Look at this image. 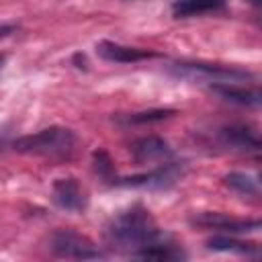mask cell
<instances>
[{
  "instance_id": "cell-17",
  "label": "cell",
  "mask_w": 262,
  "mask_h": 262,
  "mask_svg": "<svg viewBox=\"0 0 262 262\" xmlns=\"http://www.w3.org/2000/svg\"><path fill=\"white\" fill-rule=\"evenodd\" d=\"M92 166H94V172L104 180V182H111L117 174H115V164L108 156V151L104 149H96L92 154Z\"/></svg>"
},
{
  "instance_id": "cell-1",
  "label": "cell",
  "mask_w": 262,
  "mask_h": 262,
  "mask_svg": "<svg viewBox=\"0 0 262 262\" xmlns=\"http://www.w3.org/2000/svg\"><path fill=\"white\" fill-rule=\"evenodd\" d=\"M170 237L164 233L151 213L141 205H131L129 209L117 213L104 227V239L111 248L135 256L139 250Z\"/></svg>"
},
{
  "instance_id": "cell-6",
  "label": "cell",
  "mask_w": 262,
  "mask_h": 262,
  "mask_svg": "<svg viewBox=\"0 0 262 262\" xmlns=\"http://www.w3.org/2000/svg\"><path fill=\"white\" fill-rule=\"evenodd\" d=\"M190 225L203 229H215L219 233H252L260 229V219H235L223 213H196L190 217Z\"/></svg>"
},
{
  "instance_id": "cell-2",
  "label": "cell",
  "mask_w": 262,
  "mask_h": 262,
  "mask_svg": "<svg viewBox=\"0 0 262 262\" xmlns=\"http://www.w3.org/2000/svg\"><path fill=\"white\" fill-rule=\"evenodd\" d=\"M10 145L18 154L39 156V158H47V160H55V162H66L74 156L76 145H78V137L72 129L53 125V127L41 129L37 133L16 137Z\"/></svg>"
},
{
  "instance_id": "cell-5",
  "label": "cell",
  "mask_w": 262,
  "mask_h": 262,
  "mask_svg": "<svg viewBox=\"0 0 262 262\" xmlns=\"http://www.w3.org/2000/svg\"><path fill=\"white\" fill-rule=\"evenodd\" d=\"M184 166L178 162H166L149 172L135 174V176H115L108 184L125 186V188H168L182 176Z\"/></svg>"
},
{
  "instance_id": "cell-20",
  "label": "cell",
  "mask_w": 262,
  "mask_h": 262,
  "mask_svg": "<svg viewBox=\"0 0 262 262\" xmlns=\"http://www.w3.org/2000/svg\"><path fill=\"white\" fill-rule=\"evenodd\" d=\"M4 143H6V131H2V133H0V147H2Z\"/></svg>"
},
{
  "instance_id": "cell-21",
  "label": "cell",
  "mask_w": 262,
  "mask_h": 262,
  "mask_svg": "<svg viewBox=\"0 0 262 262\" xmlns=\"http://www.w3.org/2000/svg\"><path fill=\"white\" fill-rule=\"evenodd\" d=\"M4 61H6V55H4V53H0V68L4 66Z\"/></svg>"
},
{
  "instance_id": "cell-3",
  "label": "cell",
  "mask_w": 262,
  "mask_h": 262,
  "mask_svg": "<svg viewBox=\"0 0 262 262\" xmlns=\"http://www.w3.org/2000/svg\"><path fill=\"white\" fill-rule=\"evenodd\" d=\"M170 72L180 80L201 82V84H211V86L239 84V82L254 78V74L244 68L223 66V63H207V61H178V63H172Z\"/></svg>"
},
{
  "instance_id": "cell-8",
  "label": "cell",
  "mask_w": 262,
  "mask_h": 262,
  "mask_svg": "<svg viewBox=\"0 0 262 262\" xmlns=\"http://www.w3.org/2000/svg\"><path fill=\"white\" fill-rule=\"evenodd\" d=\"M217 139L223 147L227 149H237V151H250L258 154L260 151V135L254 127L250 125H227L217 131Z\"/></svg>"
},
{
  "instance_id": "cell-7",
  "label": "cell",
  "mask_w": 262,
  "mask_h": 262,
  "mask_svg": "<svg viewBox=\"0 0 262 262\" xmlns=\"http://www.w3.org/2000/svg\"><path fill=\"white\" fill-rule=\"evenodd\" d=\"M51 194H53L55 205L61 211H68V213H82L88 205V196H86L84 188L72 176L57 178L51 186Z\"/></svg>"
},
{
  "instance_id": "cell-15",
  "label": "cell",
  "mask_w": 262,
  "mask_h": 262,
  "mask_svg": "<svg viewBox=\"0 0 262 262\" xmlns=\"http://www.w3.org/2000/svg\"><path fill=\"white\" fill-rule=\"evenodd\" d=\"M223 184L242 196H250V199L260 196V184L256 176H250L244 172H229L227 176H223Z\"/></svg>"
},
{
  "instance_id": "cell-11",
  "label": "cell",
  "mask_w": 262,
  "mask_h": 262,
  "mask_svg": "<svg viewBox=\"0 0 262 262\" xmlns=\"http://www.w3.org/2000/svg\"><path fill=\"white\" fill-rule=\"evenodd\" d=\"M211 90L229 102H235L242 106H252V108L260 106V92L256 88H246L239 84H219V86H211Z\"/></svg>"
},
{
  "instance_id": "cell-19",
  "label": "cell",
  "mask_w": 262,
  "mask_h": 262,
  "mask_svg": "<svg viewBox=\"0 0 262 262\" xmlns=\"http://www.w3.org/2000/svg\"><path fill=\"white\" fill-rule=\"evenodd\" d=\"M248 4H252L254 8H260V4H262V0H246Z\"/></svg>"
},
{
  "instance_id": "cell-18",
  "label": "cell",
  "mask_w": 262,
  "mask_h": 262,
  "mask_svg": "<svg viewBox=\"0 0 262 262\" xmlns=\"http://www.w3.org/2000/svg\"><path fill=\"white\" fill-rule=\"evenodd\" d=\"M14 31H16V25H0V39L12 35Z\"/></svg>"
},
{
  "instance_id": "cell-16",
  "label": "cell",
  "mask_w": 262,
  "mask_h": 262,
  "mask_svg": "<svg viewBox=\"0 0 262 262\" xmlns=\"http://www.w3.org/2000/svg\"><path fill=\"white\" fill-rule=\"evenodd\" d=\"M174 113H176L174 108H149V111H139V113L117 115L115 121L119 125H149V123H160V121L172 117Z\"/></svg>"
},
{
  "instance_id": "cell-10",
  "label": "cell",
  "mask_w": 262,
  "mask_h": 262,
  "mask_svg": "<svg viewBox=\"0 0 262 262\" xmlns=\"http://www.w3.org/2000/svg\"><path fill=\"white\" fill-rule=\"evenodd\" d=\"M131 158L137 164H149V162H160V160H170L172 158V147L158 135H147L129 145Z\"/></svg>"
},
{
  "instance_id": "cell-14",
  "label": "cell",
  "mask_w": 262,
  "mask_h": 262,
  "mask_svg": "<svg viewBox=\"0 0 262 262\" xmlns=\"http://www.w3.org/2000/svg\"><path fill=\"white\" fill-rule=\"evenodd\" d=\"M133 258H141V260H182V258H186V254L170 237H166L158 244H151V246L139 250Z\"/></svg>"
},
{
  "instance_id": "cell-12",
  "label": "cell",
  "mask_w": 262,
  "mask_h": 262,
  "mask_svg": "<svg viewBox=\"0 0 262 262\" xmlns=\"http://www.w3.org/2000/svg\"><path fill=\"white\" fill-rule=\"evenodd\" d=\"M227 0H176L172 4V16L174 18H188L199 16L207 12L221 10Z\"/></svg>"
},
{
  "instance_id": "cell-4",
  "label": "cell",
  "mask_w": 262,
  "mask_h": 262,
  "mask_svg": "<svg viewBox=\"0 0 262 262\" xmlns=\"http://www.w3.org/2000/svg\"><path fill=\"white\" fill-rule=\"evenodd\" d=\"M49 248L55 256L59 258H70V260H100L104 254L90 242L86 235L74 231V229H57L51 239Z\"/></svg>"
},
{
  "instance_id": "cell-13",
  "label": "cell",
  "mask_w": 262,
  "mask_h": 262,
  "mask_svg": "<svg viewBox=\"0 0 262 262\" xmlns=\"http://www.w3.org/2000/svg\"><path fill=\"white\" fill-rule=\"evenodd\" d=\"M207 248H209V250H215V252H233V254L254 256V258L260 256V246H258V244H254V242H239V239L227 237L225 233L211 237V239L207 242Z\"/></svg>"
},
{
  "instance_id": "cell-9",
  "label": "cell",
  "mask_w": 262,
  "mask_h": 262,
  "mask_svg": "<svg viewBox=\"0 0 262 262\" xmlns=\"http://www.w3.org/2000/svg\"><path fill=\"white\" fill-rule=\"evenodd\" d=\"M96 53L102 59L115 61V63H135V61H143V59H151V57L160 55L151 49L129 47V45H121V43H115V41H98L96 43Z\"/></svg>"
}]
</instances>
